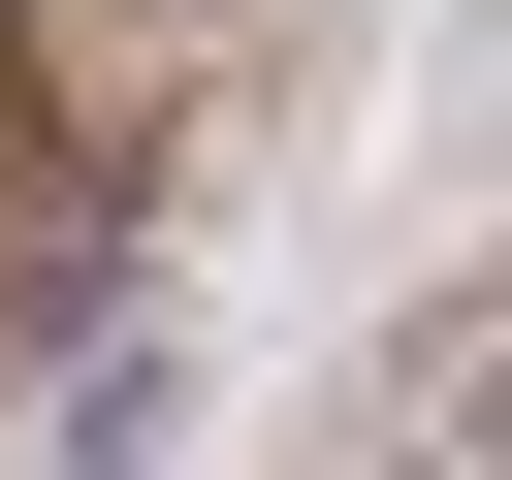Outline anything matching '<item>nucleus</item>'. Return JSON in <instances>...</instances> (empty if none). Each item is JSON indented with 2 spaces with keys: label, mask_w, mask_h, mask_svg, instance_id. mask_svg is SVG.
I'll list each match as a JSON object with an SVG mask.
<instances>
[{
  "label": "nucleus",
  "mask_w": 512,
  "mask_h": 480,
  "mask_svg": "<svg viewBox=\"0 0 512 480\" xmlns=\"http://www.w3.org/2000/svg\"><path fill=\"white\" fill-rule=\"evenodd\" d=\"M288 32L320 0H0V416L128 384V288L224 192V128L288 96Z\"/></svg>",
  "instance_id": "obj_1"
}]
</instances>
